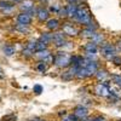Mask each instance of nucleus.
Listing matches in <instances>:
<instances>
[{
    "label": "nucleus",
    "instance_id": "nucleus-1",
    "mask_svg": "<svg viewBox=\"0 0 121 121\" xmlns=\"http://www.w3.org/2000/svg\"><path fill=\"white\" fill-rule=\"evenodd\" d=\"M70 59H72V55L68 51H58L56 55H53V64L57 68H68L70 67Z\"/></svg>",
    "mask_w": 121,
    "mask_h": 121
},
{
    "label": "nucleus",
    "instance_id": "nucleus-2",
    "mask_svg": "<svg viewBox=\"0 0 121 121\" xmlns=\"http://www.w3.org/2000/svg\"><path fill=\"white\" fill-rule=\"evenodd\" d=\"M73 19H74V21H76L78 23H80V24L86 26L88 22L92 21V16H91L90 10L86 6H78L76 15L74 16Z\"/></svg>",
    "mask_w": 121,
    "mask_h": 121
},
{
    "label": "nucleus",
    "instance_id": "nucleus-3",
    "mask_svg": "<svg viewBox=\"0 0 121 121\" xmlns=\"http://www.w3.org/2000/svg\"><path fill=\"white\" fill-rule=\"evenodd\" d=\"M113 92H116L112 88L109 81H102V82H98L95 86V93L99 97H104V98H109L112 96Z\"/></svg>",
    "mask_w": 121,
    "mask_h": 121
},
{
    "label": "nucleus",
    "instance_id": "nucleus-4",
    "mask_svg": "<svg viewBox=\"0 0 121 121\" xmlns=\"http://www.w3.org/2000/svg\"><path fill=\"white\" fill-rule=\"evenodd\" d=\"M99 51H100V53H102V56L105 59H108V60H112L117 55L116 46L113 45V44H110V43H105V41L99 46Z\"/></svg>",
    "mask_w": 121,
    "mask_h": 121
},
{
    "label": "nucleus",
    "instance_id": "nucleus-5",
    "mask_svg": "<svg viewBox=\"0 0 121 121\" xmlns=\"http://www.w3.org/2000/svg\"><path fill=\"white\" fill-rule=\"evenodd\" d=\"M19 9H21V12H27L30 16H34L36 15V7L34 5V0H22L19 3Z\"/></svg>",
    "mask_w": 121,
    "mask_h": 121
},
{
    "label": "nucleus",
    "instance_id": "nucleus-6",
    "mask_svg": "<svg viewBox=\"0 0 121 121\" xmlns=\"http://www.w3.org/2000/svg\"><path fill=\"white\" fill-rule=\"evenodd\" d=\"M34 56L39 59V60H41V62L46 63L47 65L50 64H53V55L48 51V50H44V51H39V52H35Z\"/></svg>",
    "mask_w": 121,
    "mask_h": 121
},
{
    "label": "nucleus",
    "instance_id": "nucleus-7",
    "mask_svg": "<svg viewBox=\"0 0 121 121\" xmlns=\"http://www.w3.org/2000/svg\"><path fill=\"white\" fill-rule=\"evenodd\" d=\"M52 43L55 44V46L57 48H63L65 46V44L68 43V39L63 32H57L52 36Z\"/></svg>",
    "mask_w": 121,
    "mask_h": 121
},
{
    "label": "nucleus",
    "instance_id": "nucleus-8",
    "mask_svg": "<svg viewBox=\"0 0 121 121\" xmlns=\"http://www.w3.org/2000/svg\"><path fill=\"white\" fill-rule=\"evenodd\" d=\"M62 29H63V33L65 34V36H76L80 33V30L75 27V24L69 23V22H65Z\"/></svg>",
    "mask_w": 121,
    "mask_h": 121
},
{
    "label": "nucleus",
    "instance_id": "nucleus-9",
    "mask_svg": "<svg viewBox=\"0 0 121 121\" xmlns=\"http://www.w3.org/2000/svg\"><path fill=\"white\" fill-rule=\"evenodd\" d=\"M33 22V16H30L27 12H19L16 17V23L23 24V26H30Z\"/></svg>",
    "mask_w": 121,
    "mask_h": 121
},
{
    "label": "nucleus",
    "instance_id": "nucleus-10",
    "mask_svg": "<svg viewBox=\"0 0 121 121\" xmlns=\"http://www.w3.org/2000/svg\"><path fill=\"white\" fill-rule=\"evenodd\" d=\"M73 115L80 121V120L85 119L86 116H88V109L84 105H76L73 110Z\"/></svg>",
    "mask_w": 121,
    "mask_h": 121
},
{
    "label": "nucleus",
    "instance_id": "nucleus-11",
    "mask_svg": "<svg viewBox=\"0 0 121 121\" xmlns=\"http://www.w3.org/2000/svg\"><path fill=\"white\" fill-rule=\"evenodd\" d=\"M35 16L38 17V19L40 22H46L47 19L50 18V11L47 9H45V7H38Z\"/></svg>",
    "mask_w": 121,
    "mask_h": 121
},
{
    "label": "nucleus",
    "instance_id": "nucleus-12",
    "mask_svg": "<svg viewBox=\"0 0 121 121\" xmlns=\"http://www.w3.org/2000/svg\"><path fill=\"white\" fill-rule=\"evenodd\" d=\"M60 24H59V21L57 18H48L46 21V28L51 32H56L57 29H59Z\"/></svg>",
    "mask_w": 121,
    "mask_h": 121
},
{
    "label": "nucleus",
    "instance_id": "nucleus-13",
    "mask_svg": "<svg viewBox=\"0 0 121 121\" xmlns=\"http://www.w3.org/2000/svg\"><path fill=\"white\" fill-rule=\"evenodd\" d=\"M3 53L6 56V57H12L16 52H17V50H16V46L12 45V44H6L3 46Z\"/></svg>",
    "mask_w": 121,
    "mask_h": 121
},
{
    "label": "nucleus",
    "instance_id": "nucleus-14",
    "mask_svg": "<svg viewBox=\"0 0 121 121\" xmlns=\"http://www.w3.org/2000/svg\"><path fill=\"white\" fill-rule=\"evenodd\" d=\"M65 7V12H67V17L68 18H74V16L76 15V11H78V5L76 4H68Z\"/></svg>",
    "mask_w": 121,
    "mask_h": 121
},
{
    "label": "nucleus",
    "instance_id": "nucleus-15",
    "mask_svg": "<svg viewBox=\"0 0 121 121\" xmlns=\"http://www.w3.org/2000/svg\"><path fill=\"white\" fill-rule=\"evenodd\" d=\"M95 76L97 78V80H99V81H107V79L110 76V74L108 73L107 69H100V68H98L97 72H96V74H95Z\"/></svg>",
    "mask_w": 121,
    "mask_h": 121
},
{
    "label": "nucleus",
    "instance_id": "nucleus-16",
    "mask_svg": "<svg viewBox=\"0 0 121 121\" xmlns=\"http://www.w3.org/2000/svg\"><path fill=\"white\" fill-rule=\"evenodd\" d=\"M98 50H99V46L96 45V44L92 43V41H90V43L85 44V46H84L85 53H97Z\"/></svg>",
    "mask_w": 121,
    "mask_h": 121
},
{
    "label": "nucleus",
    "instance_id": "nucleus-17",
    "mask_svg": "<svg viewBox=\"0 0 121 121\" xmlns=\"http://www.w3.org/2000/svg\"><path fill=\"white\" fill-rule=\"evenodd\" d=\"M52 36H53V33H50V32H46V33H43L41 36L39 38V41H41L46 45H48L50 43H52Z\"/></svg>",
    "mask_w": 121,
    "mask_h": 121
},
{
    "label": "nucleus",
    "instance_id": "nucleus-18",
    "mask_svg": "<svg viewBox=\"0 0 121 121\" xmlns=\"http://www.w3.org/2000/svg\"><path fill=\"white\" fill-rule=\"evenodd\" d=\"M104 35L103 34H100V33H97L96 32V34L92 36V39H91V41H92V43H95L96 45H98V46H100V45H102L103 43H104Z\"/></svg>",
    "mask_w": 121,
    "mask_h": 121
},
{
    "label": "nucleus",
    "instance_id": "nucleus-19",
    "mask_svg": "<svg viewBox=\"0 0 121 121\" xmlns=\"http://www.w3.org/2000/svg\"><path fill=\"white\" fill-rule=\"evenodd\" d=\"M109 79L112 80V82L116 87H119L121 90V74H112V75L109 76Z\"/></svg>",
    "mask_w": 121,
    "mask_h": 121
},
{
    "label": "nucleus",
    "instance_id": "nucleus-20",
    "mask_svg": "<svg viewBox=\"0 0 121 121\" xmlns=\"http://www.w3.org/2000/svg\"><path fill=\"white\" fill-rule=\"evenodd\" d=\"M79 34L81 35L82 38H85V39H90V40H91V39H92V36L96 34V32H93V30H91V29L85 28V29H82Z\"/></svg>",
    "mask_w": 121,
    "mask_h": 121
},
{
    "label": "nucleus",
    "instance_id": "nucleus-21",
    "mask_svg": "<svg viewBox=\"0 0 121 121\" xmlns=\"http://www.w3.org/2000/svg\"><path fill=\"white\" fill-rule=\"evenodd\" d=\"M15 29L17 30L18 33H21V34H28L29 30H30L29 26H23V24H18V23H16Z\"/></svg>",
    "mask_w": 121,
    "mask_h": 121
},
{
    "label": "nucleus",
    "instance_id": "nucleus-22",
    "mask_svg": "<svg viewBox=\"0 0 121 121\" xmlns=\"http://www.w3.org/2000/svg\"><path fill=\"white\" fill-rule=\"evenodd\" d=\"M15 10H16V6H11V7H6V9H1L0 10V13L3 16H12L15 13Z\"/></svg>",
    "mask_w": 121,
    "mask_h": 121
},
{
    "label": "nucleus",
    "instance_id": "nucleus-23",
    "mask_svg": "<svg viewBox=\"0 0 121 121\" xmlns=\"http://www.w3.org/2000/svg\"><path fill=\"white\" fill-rule=\"evenodd\" d=\"M36 70L38 72H40V73H45L46 70H47V68H48V65L46 64V63H44V62H41V60H40V62L36 64Z\"/></svg>",
    "mask_w": 121,
    "mask_h": 121
},
{
    "label": "nucleus",
    "instance_id": "nucleus-24",
    "mask_svg": "<svg viewBox=\"0 0 121 121\" xmlns=\"http://www.w3.org/2000/svg\"><path fill=\"white\" fill-rule=\"evenodd\" d=\"M34 53H35V52H33L32 50H29V48H27V47H24V48L22 50V56H23L24 58H32V57H34Z\"/></svg>",
    "mask_w": 121,
    "mask_h": 121
},
{
    "label": "nucleus",
    "instance_id": "nucleus-25",
    "mask_svg": "<svg viewBox=\"0 0 121 121\" xmlns=\"http://www.w3.org/2000/svg\"><path fill=\"white\" fill-rule=\"evenodd\" d=\"M47 46L48 45H46V44H44V43H41V41H36V46H35V52H39V51H44V50H46L47 48Z\"/></svg>",
    "mask_w": 121,
    "mask_h": 121
},
{
    "label": "nucleus",
    "instance_id": "nucleus-26",
    "mask_svg": "<svg viewBox=\"0 0 121 121\" xmlns=\"http://www.w3.org/2000/svg\"><path fill=\"white\" fill-rule=\"evenodd\" d=\"M11 6H16L15 4H12L9 0H0V10L1 9H6V7H11Z\"/></svg>",
    "mask_w": 121,
    "mask_h": 121
},
{
    "label": "nucleus",
    "instance_id": "nucleus-27",
    "mask_svg": "<svg viewBox=\"0 0 121 121\" xmlns=\"http://www.w3.org/2000/svg\"><path fill=\"white\" fill-rule=\"evenodd\" d=\"M36 41H38V40H30V41H28V43H27L26 47H27V48H29V50H32L33 52H35V46H36Z\"/></svg>",
    "mask_w": 121,
    "mask_h": 121
},
{
    "label": "nucleus",
    "instance_id": "nucleus-28",
    "mask_svg": "<svg viewBox=\"0 0 121 121\" xmlns=\"http://www.w3.org/2000/svg\"><path fill=\"white\" fill-rule=\"evenodd\" d=\"M3 121H17V116L15 114H9L3 117Z\"/></svg>",
    "mask_w": 121,
    "mask_h": 121
},
{
    "label": "nucleus",
    "instance_id": "nucleus-29",
    "mask_svg": "<svg viewBox=\"0 0 121 121\" xmlns=\"http://www.w3.org/2000/svg\"><path fill=\"white\" fill-rule=\"evenodd\" d=\"M33 91H34V93H36V95H40L44 91V88H43V86L41 85H34V87H33Z\"/></svg>",
    "mask_w": 121,
    "mask_h": 121
},
{
    "label": "nucleus",
    "instance_id": "nucleus-30",
    "mask_svg": "<svg viewBox=\"0 0 121 121\" xmlns=\"http://www.w3.org/2000/svg\"><path fill=\"white\" fill-rule=\"evenodd\" d=\"M112 62H113L115 65H120V67H121V56H120V55H116V56L112 59Z\"/></svg>",
    "mask_w": 121,
    "mask_h": 121
},
{
    "label": "nucleus",
    "instance_id": "nucleus-31",
    "mask_svg": "<svg viewBox=\"0 0 121 121\" xmlns=\"http://www.w3.org/2000/svg\"><path fill=\"white\" fill-rule=\"evenodd\" d=\"M93 121H107V120H105V117H104V116L97 115V116H95V120H93Z\"/></svg>",
    "mask_w": 121,
    "mask_h": 121
},
{
    "label": "nucleus",
    "instance_id": "nucleus-32",
    "mask_svg": "<svg viewBox=\"0 0 121 121\" xmlns=\"http://www.w3.org/2000/svg\"><path fill=\"white\" fill-rule=\"evenodd\" d=\"M59 9H60V6H58V5H53L52 7H51V11H53V12H58L59 11Z\"/></svg>",
    "mask_w": 121,
    "mask_h": 121
},
{
    "label": "nucleus",
    "instance_id": "nucleus-33",
    "mask_svg": "<svg viewBox=\"0 0 121 121\" xmlns=\"http://www.w3.org/2000/svg\"><path fill=\"white\" fill-rule=\"evenodd\" d=\"M67 1H68L69 4H76V5H78V3L80 1V0H67Z\"/></svg>",
    "mask_w": 121,
    "mask_h": 121
},
{
    "label": "nucleus",
    "instance_id": "nucleus-34",
    "mask_svg": "<svg viewBox=\"0 0 121 121\" xmlns=\"http://www.w3.org/2000/svg\"><path fill=\"white\" fill-rule=\"evenodd\" d=\"M5 76V73H4V70H3V68L0 67V79H3Z\"/></svg>",
    "mask_w": 121,
    "mask_h": 121
},
{
    "label": "nucleus",
    "instance_id": "nucleus-35",
    "mask_svg": "<svg viewBox=\"0 0 121 121\" xmlns=\"http://www.w3.org/2000/svg\"><path fill=\"white\" fill-rule=\"evenodd\" d=\"M9 1H11L12 4H15V5H16V4H19V3L22 1V0H9Z\"/></svg>",
    "mask_w": 121,
    "mask_h": 121
},
{
    "label": "nucleus",
    "instance_id": "nucleus-36",
    "mask_svg": "<svg viewBox=\"0 0 121 121\" xmlns=\"http://www.w3.org/2000/svg\"><path fill=\"white\" fill-rule=\"evenodd\" d=\"M40 120H41L40 117H32V119H29L28 121H40Z\"/></svg>",
    "mask_w": 121,
    "mask_h": 121
},
{
    "label": "nucleus",
    "instance_id": "nucleus-37",
    "mask_svg": "<svg viewBox=\"0 0 121 121\" xmlns=\"http://www.w3.org/2000/svg\"><path fill=\"white\" fill-rule=\"evenodd\" d=\"M116 48H119L120 51H121V39H120L119 41H117V47H116Z\"/></svg>",
    "mask_w": 121,
    "mask_h": 121
},
{
    "label": "nucleus",
    "instance_id": "nucleus-38",
    "mask_svg": "<svg viewBox=\"0 0 121 121\" xmlns=\"http://www.w3.org/2000/svg\"><path fill=\"white\" fill-rule=\"evenodd\" d=\"M40 121H45V120H43V119H41V120H40Z\"/></svg>",
    "mask_w": 121,
    "mask_h": 121
},
{
    "label": "nucleus",
    "instance_id": "nucleus-39",
    "mask_svg": "<svg viewBox=\"0 0 121 121\" xmlns=\"http://www.w3.org/2000/svg\"><path fill=\"white\" fill-rule=\"evenodd\" d=\"M120 121H121V120H120Z\"/></svg>",
    "mask_w": 121,
    "mask_h": 121
}]
</instances>
